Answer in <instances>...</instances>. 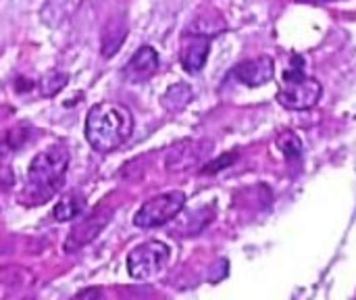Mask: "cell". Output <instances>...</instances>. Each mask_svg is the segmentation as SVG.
Listing matches in <instances>:
<instances>
[{
    "label": "cell",
    "mask_w": 356,
    "mask_h": 300,
    "mask_svg": "<svg viewBox=\"0 0 356 300\" xmlns=\"http://www.w3.org/2000/svg\"><path fill=\"white\" fill-rule=\"evenodd\" d=\"M134 134V115L119 102H98L86 117V140L96 152H113Z\"/></svg>",
    "instance_id": "cell-1"
},
{
    "label": "cell",
    "mask_w": 356,
    "mask_h": 300,
    "mask_svg": "<svg viewBox=\"0 0 356 300\" xmlns=\"http://www.w3.org/2000/svg\"><path fill=\"white\" fill-rule=\"evenodd\" d=\"M69 169V150L65 146H50L33 157L27 171V194L33 203H44L52 196Z\"/></svg>",
    "instance_id": "cell-2"
},
{
    "label": "cell",
    "mask_w": 356,
    "mask_h": 300,
    "mask_svg": "<svg viewBox=\"0 0 356 300\" xmlns=\"http://www.w3.org/2000/svg\"><path fill=\"white\" fill-rule=\"evenodd\" d=\"M292 61V69L284 73V84L280 86L275 98L282 106L290 111H309L319 102L323 86L315 77L305 73V58L300 54H294Z\"/></svg>",
    "instance_id": "cell-3"
},
{
    "label": "cell",
    "mask_w": 356,
    "mask_h": 300,
    "mask_svg": "<svg viewBox=\"0 0 356 300\" xmlns=\"http://www.w3.org/2000/svg\"><path fill=\"white\" fill-rule=\"evenodd\" d=\"M184 207H186V194L181 190L159 194V196L146 200L138 209V213L134 215V226L142 228V230L167 226L184 211Z\"/></svg>",
    "instance_id": "cell-4"
},
{
    "label": "cell",
    "mask_w": 356,
    "mask_h": 300,
    "mask_svg": "<svg viewBox=\"0 0 356 300\" xmlns=\"http://www.w3.org/2000/svg\"><path fill=\"white\" fill-rule=\"evenodd\" d=\"M171 257V248L161 240H148L127 255V274L134 280H150L159 276Z\"/></svg>",
    "instance_id": "cell-5"
},
{
    "label": "cell",
    "mask_w": 356,
    "mask_h": 300,
    "mask_svg": "<svg viewBox=\"0 0 356 300\" xmlns=\"http://www.w3.org/2000/svg\"><path fill=\"white\" fill-rule=\"evenodd\" d=\"M108 221H111V211L108 209H98L90 217L77 221L71 228V232H69V236L65 240V251L67 253H77L79 248L88 246L92 240L98 238V234L106 228Z\"/></svg>",
    "instance_id": "cell-6"
},
{
    "label": "cell",
    "mask_w": 356,
    "mask_h": 300,
    "mask_svg": "<svg viewBox=\"0 0 356 300\" xmlns=\"http://www.w3.org/2000/svg\"><path fill=\"white\" fill-rule=\"evenodd\" d=\"M232 77H236L240 84H244L248 88L265 86L275 77V61L267 54L248 58L232 69Z\"/></svg>",
    "instance_id": "cell-7"
},
{
    "label": "cell",
    "mask_w": 356,
    "mask_h": 300,
    "mask_svg": "<svg viewBox=\"0 0 356 300\" xmlns=\"http://www.w3.org/2000/svg\"><path fill=\"white\" fill-rule=\"evenodd\" d=\"M211 40L213 38H209V35L186 31L181 52H179V61L188 73H200L204 69L209 52H211Z\"/></svg>",
    "instance_id": "cell-8"
},
{
    "label": "cell",
    "mask_w": 356,
    "mask_h": 300,
    "mask_svg": "<svg viewBox=\"0 0 356 300\" xmlns=\"http://www.w3.org/2000/svg\"><path fill=\"white\" fill-rule=\"evenodd\" d=\"M159 71V52L152 46H140L123 67V77L129 84H144Z\"/></svg>",
    "instance_id": "cell-9"
},
{
    "label": "cell",
    "mask_w": 356,
    "mask_h": 300,
    "mask_svg": "<svg viewBox=\"0 0 356 300\" xmlns=\"http://www.w3.org/2000/svg\"><path fill=\"white\" fill-rule=\"evenodd\" d=\"M207 148H211V142H184V144L173 146L167 155V161H165L167 169L169 171H184V169L198 165V161L204 157Z\"/></svg>",
    "instance_id": "cell-10"
},
{
    "label": "cell",
    "mask_w": 356,
    "mask_h": 300,
    "mask_svg": "<svg viewBox=\"0 0 356 300\" xmlns=\"http://www.w3.org/2000/svg\"><path fill=\"white\" fill-rule=\"evenodd\" d=\"M125 35H127L125 17H113L108 21V25L104 27V33H102V56L111 58L121 48V44L125 42Z\"/></svg>",
    "instance_id": "cell-11"
},
{
    "label": "cell",
    "mask_w": 356,
    "mask_h": 300,
    "mask_svg": "<svg viewBox=\"0 0 356 300\" xmlns=\"http://www.w3.org/2000/svg\"><path fill=\"white\" fill-rule=\"evenodd\" d=\"M83 209H86V198L79 194V192H69L67 196H63L56 205H54V209H52V217L56 219V221H71V219H75V217H79L81 213H83Z\"/></svg>",
    "instance_id": "cell-12"
},
{
    "label": "cell",
    "mask_w": 356,
    "mask_h": 300,
    "mask_svg": "<svg viewBox=\"0 0 356 300\" xmlns=\"http://www.w3.org/2000/svg\"><path fill=\"white\" fill-rule=\"evenodd\" d=\"M194 98V92L188 84H173L171 88H167V92L163 94V109H167L169 113H177L181 109H186Z\"/></svg>",
    "instance_id": "cell-13"
},
{
    "label": "cell",
    "mask_w": 356,
    "mask_h": 300,
    "mask_svg": "<svg viewBox=\"0 0 356 300\" xmlns=\"http://www.w3.org/2000/svg\"><path fill=\"white\" fill-rule=\"evenodd\" d=\"M31 136H33V129L29 125H17V127L4 132L0 136V155H8L13 150H19L21 146H25L29 142Z\"/></svg>",
    "instance_id": "cell-14"
},
{
    "label": "cell",
    "mask_w": 356,
    "mask_h": 300,
    "mask_svg": "<svg viewBox=\"0 0 356 300\" xmlns=\"http://www.w3.org/2000/svg\"><path fill=\"white\" fill-rule=\"evenodd\" d=\"M69 81V75L58 71V69H52L50 73H46L42 77V81L38 84L40 86V94L42 96H56Z\"/></svg>",
    "instance_id": "cell-15"
},
{
    "label": "cell",
    "mask_w": 356,
    "mask_h": 300,
    "mask_svg": "<svg viewBox=\"0 0 356 300\" xmlns=\"http://www.w3.org/2000/svg\"><path fill=\"white\" fill-rule=\"evenodd\" d=\"M225 29V23L221 21L219 15H213V17H198L188 31H194V33H202V35H209V38H215L219 35L221 31Z\"/></svg>",
    "instance_id": "cell-16"
},
{
    "label": "cell",
    "mask_w": 356,
    "mask_h": 300,
    "mask_svg": "<svg viewBox=\"0 0 356 300\" xmlns=\"http://www.w3.org/2000/svg\"><path fill=\"white\" fill-rule=\"evenodd\" d=\"M277 148L284 152V157H286L288 161H296V159H300V155H302V142H300V138H298L294 132L282 134V136L277 138Z\"/></svg>",
    "instance_id": "cell-17"
},
{
    "label": "cell",
    "mask_w": 356,
    "mask_h": 300,
    "mask_svg": "<svg viewBox=\"0 0 356 300\" xmlns=\"http://www.w3.org/2000/svg\"><path fill=\"white\" fill-rule=\"evenodd\" d=\"M238 161V152H227V155H221L219 159H215V161H211L204 169H202V173L204 175H213V173H219V171H223V169H227V167H232L234 163Z\"/></svg>",
    "instance_id": "cell-18"
},
{
    "label": "cell",
    "mask_w": 356,
    "mask_h": 300,
    "mask_svg": "<svg viewBox=\"0 0 356 300\" xmlns=\"http://www.w3.org/2000/svg\"><path fill=\"white\" fill-rule=\"evenodd\" d=\"M102 292L100 290H83V292H79L77 294V299H88V297H100Z\"/></svg>",
    "instance_id": "cell-19"
},
{
    "label": "cell",
    "mask_w": 356,
    "mask_h": 300,
    "mask_svg": "<svg viewBox=\"0 0 356 300\" xmlns=\"http://www.w3.org/2000/svg\"><path fill=\"white\" fill-rule=\"evenodd\" d=\"M296 2H305V4H325V2H334V0H296Z\"/></svg>",
    "instance_id": "cell-20"
}]
</instances>
